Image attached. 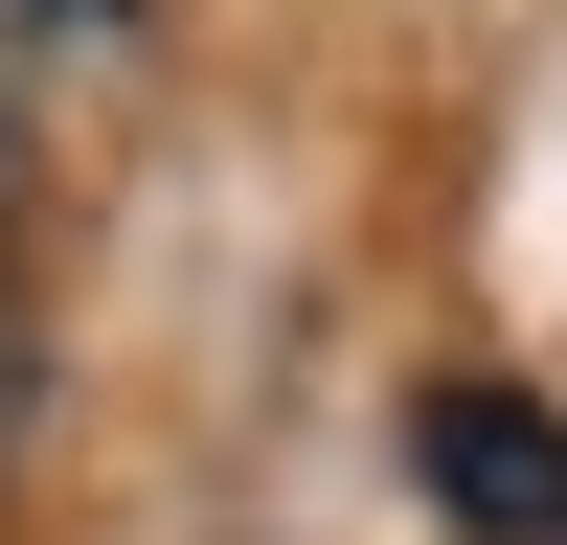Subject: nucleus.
<instances>
[{
    "mask_svg": "<svg viewBox=\"0 0 567 545\" xmlns=\"http://www.w3.org/2000/svg\"><path fill=\"white\" fill-rule=\"evenodd\" d=\"M409 477H432V523H477V545H567V409L432 387V409H409Z\"/></svg>",
    "mask_w": 567,
    "mask_h": 545,
    "instance_id": "nucleus-1",
    "label": "nucleus"
},
{
    "mask_svg": "<svg viewBox=\"0 0 567 545\" xmlns=\"http://www.w3.org/2000/svg\"><path fill=\"white\" fill-rule=\"evenodd\" d=\"M0 432H23V296H0Z\"/></svg>",
    "mask_w": 567,
    "mask_h": 545,
    "instance_id": "nucleus-2",
    "label": "nucleus"
},
{
    "mask_svg": "<svg viewBox=\"0 0 567 545\" xmlns=\"http://www.w3.org/2000/svg\"><path fill=\"white\" fill-rule=\"evenodd\" d=\"M0 23H114V0H0Z\"/></svg>",
    "mask_w": 567,
    "mask_h": 545,
    "instance_id": "nucleus-3",
    "label": "nucleus"
},
{
    "mask_svg": "<svg viewBox=\"0 0 567 545\" xmlns=\"http://www.w3.org/2000/svg\"><path fill=\"white\" fill-rule=\"evenodd\" d=\"M0 227H23V114H0Z\"/></svg>",
    "mask_w": 567,
    "mask_h": 545,
    "instance_id": "nucleus-4",
    "label": "nucleus"
}]
</instances>
